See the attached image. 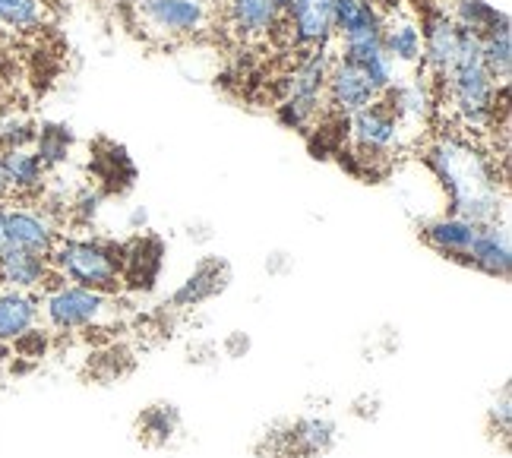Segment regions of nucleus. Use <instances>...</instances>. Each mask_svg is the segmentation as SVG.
Instances as JSON below:
<instances>
[{
  "label": "nucleus",
  "mask_w": 512,
  "mask_h": 458,
  "mask_svg": "<svg viewBox=\"0 0 512 458\" xmlns=\"http://www.w3.org/2000/svg\"><path fill=\"white\" fill-rule=\"evenodd\" d=\"M427 165L446 187L452 215H462L475 225L503 222V184L481 149L459 136H440L427 149Z\"/></svg>",
  "instance_id": "nucleus-1"
},
{
  "label": "nucleus",
  "mask_w": 512,
  "mask_h": 458,
  "mask_svg": "<svg viewBox=\"0 0 512 458\" xmlns=\"http://www.w3.org/2000/svg\"><path fill=\"white\" fill-rule=\"evenodd\" d=\"M446 98L452 114L465 127H487L497 117V98L506 95V86H500L490 70L484 67L481 42L475 35L462 32V48L456 57V67L443 79Z\"/></svg>",
  "instance_id": "nucleus-2"
},
{
  "label": "nucleus",
  "mask_w": 512,
  "mask_h": 458,
  "mask_svg": "<svg viewBox=\"0 0 512 458\" xmlns=\"http://www.w3.org/2000/svg\"><path fill=\"white\" fill-rule=\"evenodd\" d=\"M48 260H51V269L70 285L102 291V294H111L124 285L121 247H111L105 241L64 237V241H57Z\"/></svg>",
  "instance_id": "nucleus-3"
},
{
  "label": "nucleus",
  "mask_w": 512,
  "mask_h": 458,
  "mask_svg": "<svg viewBox=\"0 0 512 458\" xmlns=\"http://www.w3.org/2000/svg\"><path fill=\"white\" fill-rule=\"evenodd\" d=\"M45 288L48 291H45V301H42V313H45L48 326L57 332L98 329L114 316V304H111L108 294L70 285L57 272H51Z\"/></svg>",
  "instance_id": "nucleus-4"
},
{
  "label": "nucleus",
  "mask_w": 512,
  "mask_h": 458,
  "mask_svg": "<svg viewBox=\"0 0 512 458\" xmlns=\"http://www.w3.org/2000/svg\"><path fill=\"white\" fill-rule=\"evenodd\" d=\"M329 64H332V57L326 54V48H320V51H310L298 64V70L288 76V95L282 105L285 124L307 127L313 117L320 114V98H323Z\"/></svg>",
  "instance_id": "nucleus-5"
},
{
  "label": "nucleus",
  "mask_w": 512,
  "mask_h": 458,
  "mask_svg": "<svg viewBox=\"0 0 512 458\" xmlns=\"http://www.w3.org/2000/svg\"><path fill=\"white\" fill-rule=\"evenodd\" d=\"M136 16L146 32L159 38L196 35L209 19L203 0H136Z\"/></svg>",
  "instance_id": "nucleus-6"
},
{
  "label": "nucleus",
  "mask_w": 512,
  "mask_h": 458,
  "mask_svg": "<svg viewBox=\"0 0 512 458\" xmlns=\"http://www.w3.org/2000/svg\"><path fill=\"white\" fill-rule=\"evenodd\" d=\"M351 143L358 146L364 158H383L392 155L405 139V130L399 124V117L389 111L383 98H377L373 105L361 108L358 114H351Z\"/></svg>",
  "instance_id": "nucleus-7"
},
{
  "label": "nucleus",
  "mask_w": 512,
  "mask_h": 458,
  "mask_svg": "<svg viewBox=\"0 0 512 458\" xmlns=\"http://www.w3.org/2000/svg\"><path fill=\"white\" fill-rule=\"evenodd\" d=\"M323 92L329 98V108L336 114H348V117L380 98V89L370 83V76L358 64L345 61V57H336V61L329 64Z\"/></svg>",
  "instance_id": "nucleus-8"
},
{
  "label": "nucleus",
  "mask_w": 512,
  "mask_h": 458,
  "mask_svg": "<svg viewBox=\"0 0 512 458\" xmlns=\"http://www.w3.org/2000/svg\"><path fill=\"white\" fill-rule=\"evenodd\" d=\"M0 215H4L7 247H13V250H26V253H35V256H51L57 241H61L54 222L38 209L0 206Z\"/></svg>",
  "instance_id": "nucleus-9"
},
{
  "label": "nucleus",
  "mask_w": 512,
  "mask_h": 458,
  "mask_svg": "<svg viewBox=\"0 0 512 458\" xmlns=\"http://www.w3.org/2000/svg\"><path fill=\"white\" fill-rule=\"evenodd\" d=\"M421 61L427 67V73L443 83V79L452 73L456 67V57L462 48V29L452 23L449 13H427L424 16V26H421Z\"/></svg>",
  "instance_id": "nucleus-10"
},
{
  "label": "nucleus",
  "mask_w": 512,
  "mask_h": 458,
  "mask_svg": "<svg viewBox=\"0 0 512 458\" xmlns=\"http://www.w3.org/2000/svg\"><path fill=\"white\" fill-rule=\"evenodd\" d=\"M285 16H288V29L298 48L320 51L332 42V35H336L332 0H291Z\"/></svg>",
  "instance_id": "nucleus-11"
},
{
  "label": "nucleus",
  "mask_w": 512,
  "mask_h": 458,
  "mask_svg": "<svg viewBox=\"0 0 512 458\" xmlns=\"http://www.w3.org/2000/svg\"><path fill=\"white\" fill-rule=\"evenodd\" d=\"M468 266H475L478 272L490 275V278H506L512 275V237H509V225L506 222H494V225H481L475 244H471Z\"/></svg>",
  "instance_id": "nucleus-12"
},
{
  "label": "nucleus",
  "mask_w": 512,
  "mask_h": 458,
  "mask_svg": "<svg viewBox=\"0 0 512 458\" xmlns=\"http://www.w3.org/2000/svg\"><path fill=\"white\" fill-rule=\"evenodd\" d=\"M228 285H231V266L219 260V256H212V260H203L196 266L187 282L171 294V307L177 310L200 307L212 301V297H219Z\"/></svg>",
  "instance_id": "nucleus-13"
},
{
  "label": "nucleus",
  "mask_w": 512,
  "mask_h": 458,
  "mask_svg": "<svg viewBox=\"0 0 512 458\" xmlns=\"http://www.w3.org/2000/svg\"><path fill=\"white\" fill-rule=\"evenodd\" d=\"M38 316H42V297L35 291H0V345L19 342L38 326Z\"/></svg>",
  "instance_id": "nucleus-14"
},
{
  "label": "nucleus",
  "mask_w": 512,
  "mask_h": 458,
  "mask_svg": "<svg viewBox=\"0 0 512 458\" xmlns=\"http://www.w3.org/2000/svg\"><path fill=\"white\" fill-rule=\"evenodd\" d=\"M380 38H383L386 54L396 64H408V67L421 64V51H424L421 23L411 13L396 10L389 16H380Z\"/></svg>",
  "instance_id": "nucleus-15"
},
{
  "label": "nucleus",
  "mask_w": 512,
  "mask_h": 458,
  "mask_svg": "<svg viewBox=\"0 0 512 458\" xmlns=\"http://www.w3.org/2000/svg\"><path fill=\"white\" fill-rule=\"evenodd\" d=\"M228 23L244 42H260L282 23V10L275 0H225Z\"/></svg>",
  "instance_id": "nucleus-16"
},
{
  "label": "nucleus",
  "mask_w": 512,
  "mask_h": 458,
  "mask_svg": "<svg viewBox=\"0 0 512 458\" xmlns=\"http://www.w3.org/2000/svg\"><path fill=\"white\" fill-rule=\"evenodd\" d=\"M336 440H339V427H336V421H329L323 414L301 417V421H294L285 433L288 452L298 458H323L332 452Z\"/></svg>",
  "instance_id": "nucleus-17"
},
{
  "label": "nucleus",
  "mask_w": 512,
  "mask_h": 458,
  "mask_svg": "<svg viewBox=\"0 0 512 458\" xmlns=\"http://www.w3.org/2000/svg\"><path fill=\"white\" fill-rule=\"evenodd\" d=\"M478 228L481 225L468 222V218H462V215H443V218H433V222H427L421 228V234H424L427 247L449 256V260H462L465 263L468 250H471V244H475V237H478Z\"/></svg>",
  "instance_id": "nucleus-18"
},
{
  "label": "nucleus",
  "mask_w": 512,
  "mask_h": 458,
  "mask_svg": "<svg viewBox=\"0 0 512 458\" xmlns=\"http://www.w3.org/2000/svg\"><path fill=\"white\" fill-rule=\"evenodd\" d=\"M51 260L48 256H35L26 250L7 247L0 253V285L13 291H38L48 285L51 278Z\"/></svg>",
  "instance_id": "nucleus-19"
},
{
  "label": "nucleus",
  "mask_w": 512,
  "mask_h": 458,
  "mask_svg": "<svg viewBox=\"0 0 512 458\" xmlns=\"http://www.w3.org/2000/svg\"><path fill=\"white\" fill-rule=\"evenodd\" d=\"M380 98L389 105V111L399 117L402 130H415V127L427 124L433 102H430V89L424 79H408V83L389 86Z\"/></svg>",
  "instance_id": "nucleus-20"
},
{
  "label": "nucleus",
  "mask_w": 512,
  "mask_h": 458,
  "mask_svg": "<svg viewBox=\"0 0 512 458\" xmlns=\"http://www.w3.org/2000/svg\"><path fill=\"white\" fill-rule=\"evenodd\" d=\"M0 168H4L7 187L16 193H38L45 187V165L35 149H7L0 152Z\"/></svg>",
  "instance_id": "nucleus-21"
},
{
  "label": "nucleus",
  "mask_w": 512,
  "mask_h": 458,
  "mask_svg": "<svg viewBox=\"0 0 512 458\" xmlns=\"http://www.w3.org/2000/svg\"><path fill=\"white\" fill-rule=\"evenodd\" d=\"M121 269H124V282H133L136 288H152L155 278L162 269V244L159 241H140L130 250H121Z\"/></svg>",
  "instance_id": "nucleus-22"
},
{
  "label": "nucleus",
  "mask_w": 512,
  "mask_h": 458,
  "mask_svg": "<svg viewBox=\"0 0 512 458\" xmlns=\"http://www.w3.org/2000/svg\"><path fill=\"white\" fill-rule=\"evenodd\" d=\"M177 430H181V411L171 402L149 405L140 414V421H136V436H140L146 446H168Z\"/></svg>",
  "instance_id": "nucleus-23"
},
{
  "label": "nucleus",
  "mask_w": 512,
  "mask_h": 458,
  "mask_svg": "<svg viewBox=\"0 0 512 458\" xmlns=\"http://www.w3.org/2000/svg\"><path fill=\"white\" fill-rule=\"evenodd\" d=\"M481 42V57L490 76L497 79L500 86H509V73H512V26L509 19H503L500 26H494L487 35L478 38Z\"/></svg>",
  "instance_id": "nucleus-24"
},
{
  "label": "nucleus",
  "mask_w": 512,
  "mask_h": 458,
  "mask_svg": "<svg viewBox=\"0 0 512 458\" xmlns=\"http://www.w3.org/2000/svg\"><path fill=\"white\" fill-rule=\"evenodd\" d=\"M449 19L462 32L481 38V35H487L490 29L500 26L503 19H509V16L503 10H497V7L484 4V0H456V7H452V16Z\"/></svg>",
  "instance_id": "nucleus-25"
},
{
  "label": "nucleus",
  "mask_w": 512,
  "mask_h": 458,
  "mask_svg": "<svg viewBox=\"0 0 512 458\" xmlns=\"http://www.w3.org/2000/svg\"><path fill=\"white\" fill-rule=\"evenodd\" d=\"M70 146H73V133L67 127L45 124L42 130L35 133V155L42 158L45 168L64 165L70 158Z\"/></svg>",
  "instance_id": "nucleus-26"
},
{
  "label": "nucleus",
  "mask_w": 512,
  "mask_h": 458,
  "mask_svg": "<svg viewBox=\"0 0 512 458\" xmlns=\"http://www.w3.org/2000/svg\"><path fill=\"white\" fill-rule=\"evenodd\" d=\"M45 19L42 0H0V26L7 29H35Z\"/></svg>",
  "instance_id": "nucleus-27"
},
{
  "label": "nucleus",
  "mask_w": 512,
  "mask_h": 458,
  "mask_svg": "<svg viewBox=\"0 0 512 458\" xmlns=\"http://www.w3.org/2000/svg\"><path fill=\"white\" fill-rule=\"evenodd\" d=\"M35 133V124H29L26 117H7V121H0V152L29 149L35 143Z\"/></svg>",
  "instance_id": "nucleus-28"
},
{
  "label": "nucleus",
  "mask_w": 512,
  "mask_h": 458,
  "mask_svg": "<svg viewBox=\"0 0 512 458\" xmlns=\"http://www.w3.org/2000/svg\"><path fill=\"white\" fill-rule=\"evenodd\" d=\"M490 424H494V430L503 440H509V433H512V386L509 383H503L494 408H490Z\"/></svg>",
  "instance_id": "nucleus-29"
},
{
  "label": "nucleus",
  "mask_w": 512,
  "mask_h": 458,
  "mask_svg": "<svg viewBox=\"0 0 512 458\" xmlns=\"http://www.w3.org/2000/svg\"><path fill=\"white\" fill-rule=\"evenodd\" d=\"M250 348H253V342H250L247 332H228L225 342H222V351H225V357H231V361H238V357H247Z\"/></svg>",
  "instance_id": "nucleus-30"
},
{
  "label": "nucleus",
  "mask_w": 512,
  "mask_h": 458,
  "mask_svg": "<svg viewBox=\"0 0 512 458\" xmlns=\"http://www.w3.org/2000/svg\"><path fill=\"white\" fill-rule=\"evenodd\" d=\"M7 193H10V187H7V177H4V168H0V203L7 199Z\"/></svg>",
  "instance_id": "nucleus-31"
},
{
  "label": "nucleus",
  "mask_w": 512,
  "mask_h": 458,
  "mask_svg": "<svg viewBox=\"0 0 512 458\" xmlns=\"http://www.w3.org/2000/svg\"><path fill=\"white\" fill-rule=\"evenodd\" d=\"M7 250V234H4V215H0V253Z\"/></svg>",
  "instance_id": "nucleus-32"
},
{
  "label": "nucleus",
  "mask_w": 512,
  "mask_h": 458,
  "mask_svg": "<svg viewBox=\"0 0 512 458\" xmlns=\"http://www.w3.org/2000/svg\"><path fill=\"white\" fill-rule=\"evenodd\" d=\"M275 4H279V10L285 13V10H288V4H291V0H275Z\"/></svg>",
  "instance_id": "nucleus-33"
}]
</instances>
